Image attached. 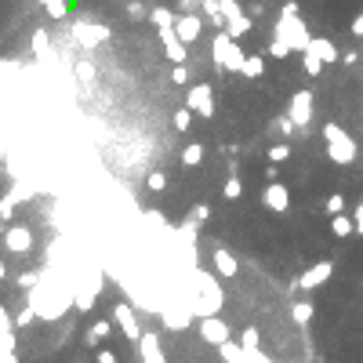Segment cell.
I'll use <instances>...</instances> for the list:
<instances>
[{
  "mask_svg": "<svg viewBox=\"0 0 363 363\" xmlns=\"http://www.w3.org/2000/svg\"><path fill=\"white\" fill-rule=\"evenodd\" d=\"M145 189H149V193H164V189H167V175H164V171H149Z\"/></svg>",
  "mask_w": 363,
  "mask_h": 363,
  "instance_id": "cell-30",
  "label": "cell"
},
{
  "mask_svg": "<svg viewBox=\"0 0 363 363\" xmlns=\"http://www.w3.org/2000/svg\"><path fill=\"white\" fill-rule=\"evenodd\" d=\"M113 324L124 331V338L127 341H135V345H138V338H142V324H138V316H135V309L131 305H127V302H120V305H113Z\"/></svg>",
  "mask_w": 363,
  "mask_h": 363,
  "instance_id": "cell-11",
  "label": "cell"
},
{
  "mask_svg": "<svg viewBox=\"0 0 363 363\" xmlns=\"http://www.w3.org/2000/svg\"><path fill=\"white\" fill-rule=\"evenodd\" d=\"M312 102H316L312 91H294V95H291V110H287V117L298 124V131H302V135L309 131V124H312Z\"/></svg>",
  "mask_w": 363,
  "mask_h": 363,
  "instance_id": "cell-10",
  "label": "cell"
},
{
  "mask_svg": "<svg viewBox=\"0 0 363 363\" xmlns=\"http://www.w3.org/2000/svg\"><path fill=\"white\" fill-rule=\"evenodd\" d=\"M324 211H327V215H341V211H345V197H341V193H331L327 204H324Z\"/></svg>",
  "mask_w": 363,
  "mask_h": 363,
  "instance_id": "cell-38",
  "label": "cell"
},
{
  "mask_svg": "<svg viewBox=\"0 0 363 363\" xmlns=\"http://www.w3.org/2000/svg\"><path fill=\"white\" fill-rule=\"evenodd\" d=\"M11 197L22 204V200H33V197H37V189H33L29 182H15V185H11Z\"/></svg>",
  "mask_w": 363,
  "mask_h": 363,
  "instance_id": "cell-35",
  "label": "cell"
},
{
  "mask_svg": "<svg viewBox=\"0 0 363 363\" xmlns=\"http://www.w3.org/2000/svg\"><path fill=\"white\" fill-rule=\"evenodd\" d=\"M175 33L185 40V44H197L200 33H204V18L200 15H178L175 18Z\"/></svg>",
  "mask_w": 363,
  "mask_h": 363,
  "instance_id": "cell-18",
  "label": "cell"
},
{
  "mask_svg": "<svg viewBox=\"0 0 363 363\" xmlns=\"http://www.w3.org/2000/svg\"><path fill=\"white\" fill-rule=\"evenodd\" d=\"M160 40H164V55H167V62H185L189 58V44L175 33V26H167V29H160Z\"/></svg>",
  "mask_w": 363,
  "mask_h": 363,
  "instance_id": "cell-16",
  "label": "cell"
},
{
  "mask_svg": "<svg viewBox=\"0 0 363 363\" xmlns=\"http://www.w3.org/2000/svg\"><path fill=\"white\" fill-rule=\"evenodd\" d=\"M265 73V58L262 55H247L244 58V70H240V77H247V80H258Z\"/></svg>",
  "mask_w": 363,
  "mask_h": 363,
  "instance_id": "cell-24",
  "label": "cell"
},
{
  "mask_svg": "<svg viewBox=\"0 0 363 363\" xmlns=\"http://www.w3.org/2000/svg\"><path fill=\"white\" fill-rule=\"evenodd\" d=\"M207 215H211V207H207V204H197L193 215H189V225H185V229H200V225L207 222Z\"/></svg>",
  "mask_w": 363,
  "mask_h": 363,
  "instance_id": "cell-33",
  "label": "cell"
},
{
  "mask_svg": "<svg viewBox=\"0 0 363 363\" xmlns=\"http://www.w3.org/2000/svg\"><path fill=\"white\" fill-rule=\"evenodd\" d=\"M37 319V309L33 305H26V309H18V316H15V327H29Z\"/></svg>",
  "mask_w": 363,
  "mask_h": 363,
  "instance_id": "cell-40",
  "label": "cell"
},
{
  "mask_svg": "<svg viewBox=\"0 0 363 363\" xmlns=\"http://www.w3.org/2000/svg\"><path fill=\"white\" fill-rule=\"evenodd\" d=\"M211 262H215V269H218V276L222 280H237L240 276V262H237V254H232L229 247H211Z\"/></svg>",
  "mask_w": 363,
  "mask_h": 363,
  "instance_id": "cell-15",
  "label": "cell"
},
{
  "mask_svg": "<svg viewBox=\"0 0 363 363\" xmlns=\"http://www.w3.org/2000/svg\"><path fill=\"white\" fill-rule=\"evenodd\" d=\"M77 73H80V80H84V84H91V80H95V66H91V62H77Z\"/></svg>",
  "mask_w": 363,
  "mask_h": 363,
  "instance_id": "cell-42",
  "label": "cell"
},
{
  "mask_svg": "<svg viewBox=\"0 0 363 363\" xmlns=\"http://www.w3.org/2000/svg\"><path fill=\"white\" fill-rule=\"evenodd\" d=\"M4 276H8V265H4V262H0V284H4Z\"/></svg>",
  "mask_w": 363,
  "mask_h": 363,
  "instance_id": "cell-49",
  "label": "cell"
},
{
  "mask_svg": "<svg viewBox=\"0 0 363 363\" xmlns=\"http://www.w3.org/2000/svg\"><path fill=\"white\" fill-rule=\"evenodd\" d=\"M218 11H222V18H225V29L237 37V40L247 37V33L254 29V18L244 15V8L237 4V0H218Z\"/></svg>",
  "mask_w": 363,
  "mask_h": 363,
  "instance_id": "cell-6",
  "label": "cell"
},
{
  "mask_svg": "<svg viewBox=\"0 0 363 363\" xmlns=\"http://www.w3.org/2000/svg\"><path fill=\"white\" fill-rule=\"evenodd\" d=\"M305 51L319 55V58H324V66H327V62H338V58H341V51L334 48V40H327V37H312Z\"/></svg>",
  "mask_w": 363,
  "mask_h": 363,
  "instance_id": "cell-21",
  "label": "cell"
},
{
  "mask_svg": "<svg viewBox=\"0 0 363 363\" xmlns=\"http://www.w3.org/2000/svg\"><path fill=\"white\" fill-rule=\"evenodd\" d=\"M171 80H175V84H189V70H185V62H178V66L171 70Z\"/></svg>",
  "mask_w": 363,
  "mask_h": 363,
  "instance_id": "cell-43",
  "label": "cell"
},
{
  "mask_svg": "<svg viewBox=\"0 0 363 363\" xmlns=\"http://www.w3.org/2000/svg\"><path fill=\"white\" fill-rule=\"evenodd\" d=\"M240 193H244V182H240L237 175H229V182L222 185V197H225V200H240Z\"/></svg>",
  "mask_w": 363,
  "mask_h": 363,
  "instance_id": "cell-31",
  "label": "cell"
},
{
  "mask_svg": "<svg viewBox=\"0 0 363 363\" xmlns=\"http://www.w3.org/2000/svg\"><path fill=\"white\" fill-rule=\"evenodd\" d=\"M40 280H44V276H40V272H18V276H15V287H22V291H33Z\"/></svg>",
  "mask_w": 363,
  "mask_h": 363,
  "instance_id": "cell-34",
  "label": "cell"
},
{
  "mask_svg": "<svg viewBox=\"0 0 363 363\" xmlns=\"http://www.w3.org/2000/svg\"><path fill=\"white\" fill-rule=\"evenodd\" d=\"M272 127H276V131H280V135H298V124H294L291 117H280V120H276Z\"/></svg>",
  "mask_w": 363,
  "mask_h": 363,
  "instance_id": "cell-41",
  "label": "cell"
},
{
  "mask_svg": "<svg viewBox=\"0 0 363 363\" xmlns=\"http://www.w3.org/2000/svg\"><path fill=\"white\" fill-rule=\"evenodd\" d=\"M302 70H305L309 77H319V70H324V58L312 55V51H302Z\"/></svg>",
  "mask_w": 363,
  "mask_h": 363,
  "instance_id": "cell-28",
  "label": "cell"
},
{
  "mask_svg": "<svg viewBox=\"0 0 363 363\" xmlns=\"http://www.w3.org/2000/svg\"><path fill=\"white\" fill-rule=\"evenodd\" d=\"M218 352H222V359L225 363H258V352H251V349H244L240 341H225V345H218Z\"/></svg>",
  "mask_w": 363,
  "mask_h": 363,
  "instance_id": "cell-19",
  "label": "cell"
},
{
  "mask_svg": "<svg viewBox=\"0 0 363 363\" xmlns=\"http://www.w3.org/2000/svg\"><path fill=\"white\" fill-rule=\"evenodd\" d=\"M40 4H44V11L55 18V22H62V18L70 15V0H40Z\"/></svg>",
  "mask_w": 363,
  "mask_h": 363,
  "instance_id": "cell-26",
  "label": "cell"
},
{
  "mask_svg": "<svg viewBox=\"0 0 363 363\" xmlns=\"http://www.w3.org/2000/svg\"><path fill=\"white\" fill-rule=\"evenodd\" d=\"M4 247H8L11 254H29V251H33V232H29L26 225H8Z\"/></svg>",
  "mask_w": 363,
  "mask_h": 363,
  "instance_id": "cell-17",
  "label": "cell"
},
{
  "mask_svg": "<svg viewBox=\"0 0 363 363\" xmlns=\"http://www.w3.org/2000/svg\"><path fill=\"white\" fill-rule=\"evenodd\" d=\"M240 345L251 349V352H258V345H262V331H258V327H247V331L240 334Z\"/></svg>",
  "mask_w": 363,
  "mask_h": 363,
  "instance_id": "cell-29",
  "label": "cell"
},
{
  "mask_svg": "<svg viewBox=\"0 0 363 363\" xmlns=\"http://www.w3.org/2000/svg\"><path fill=\"white\" fill-rule=\"evenodd\" d=\"M185 105L189 110H193L197 117H215V88H211V84H193V88H189V95H185Z\"/></svg>",
  "mask_w": 363,
  "mask_h": 363,
  "instance_id": "cell-8",
  "label": "cell"
},
{
  "mask_svg": "<svg viewBox=\"0 0 363 363\" xmlns=\"http://www.w3.org/2000/svg\"><path fill=\"white\" fill-rule=\"evenodd\" d=\"M319 135H324V145H327V160H334L338 167H349L356 164V142L349 138V131L341 124H324L319 127Z\"/></svg>",
  "mask_w": 363,
  "mask_h": 363,
  "instance_id": "cell-3",
  "label": "cell"
},
{
  "mask_svg": "<svg viewBox=\"0 0 363 363\" xmlns=\"http://www.w3.org/2000/svg\"><path fill=\"white\" fill-rule=\"evenodd\" d=\"M95 363H120V359H117V352H110V349H102V345H98V352H95Z\"/></svg>",
  "mask_w": 363,
  "mask_h": 363,
  "instance_id": "cell-44",
  "label": "cell"
},
{
  "mask_svg": "<svg viewBox=\"0 0 363 363\" xmlns=\"http://www.w3.org/2000/svg\"><path fill=\"white\" fill-rule=\"evenodd\" d=\"M262 204H265L269 211H276V215H287V211H291V189H287L284 182H265Z\"/></svg>",
  "mask_w": 363,
  "mask_h": 363,
  "instance_id": "cell-12",
  "label": "cell"
},
{
  "mask_svg": "<svg viewBox=\"0 0 363 363\" xmlns=\"http://www.w3.org/2000/svg\"><path fill=\"white\" fill-rule=\"evenodd\" d=\"M127 18H131V22H142V18H149V8L142 0H131V4H127Z\"/></svg>",
  "mask_w": 363,
  "mask_h": 363,
  "instance_id": "cell-37",
  "label": "cell"
},
{
  "mask_svg": "<svg viewBox=\"0 0 363 363\" xmlns=\"http://www.w3.org/2000/svg\"><path fill=\"white\" fill-rule=\"evenodd\" d=\"M287 157H291V145H287V142H280V145H269V153H265V160H269V164H284Z\"/></svg>",
  "mask_w": 363,
  "mask_h": 363,
  "instance_id": "cell-32",
  "label": "cell"
},
{
  "mask_svg": "<svg viewBox=\"0 0 363 363\" xmlns=\"http://www.w3.org/2000/svg\"><path fill=\"white\" fill-rule=\"evenodd\" d=\"M352 222H356V232H359V237H363V204L356 207V215H352Z\"/></svg>",
  "mask_w": 363,
  "mask_h": 363,
  "instance_id": "cell-46",
  "label": "cell"
},
{
  "mask_svg": "<svg viewBox=\"0 0 363 363\" xmlns=\"http://www.w3.org/2000/svg\"><path fill=\"white\" fill-rule=\"evenodd\" d=\"M15 204H18V200H15L11 193L0 200V222H11V218H15Z\"/></svg>",
  "mask_w": 363,
  "mask_h": 363,
  "instance_id": "cell-39",
  "label": "cell"
},
{
  "mask_svg": "<svg viewBox=\"0 0 363 363\" xmlns=\"http://www.w3.org/2000/svg\"><path fill=\"white\" fill-rule=\"evenodd\" d=\"M309 40H312V33L305 29L302 15H298V4L287 0L280 18H276V29H272V40H269V55L272 58H287L291 51H305Z\"/></svg>",
  "mask_w": 363,
  "mask_h": 363,
  "instance_id": "cell-1",
  "label": "cell"
},
{
  "mask_svg": "<svg viewBox=\"0 0 363 363\" xmlns=\"http://www.w3.org/2000/svg\"><path fill=\"white\" fill-rule=\"evenodd\" d=\"M211 58H215L218 70H229V73H240L244 70V48L237 44V37H232L229 29H218L215 40H211Z\"/></svg>",
  "mask_w": 363,
  "mask_h": 363,
  "instance_id": "cell-4",
  "label": "cell"
},
{
  "mask_svg": "<svg viewBox=\"0 0 363 363\" xmlns=\"http://www.w3.org/2000/svg\"><path fill=\"white\" fill-rule=\"evenodd\" d=\"M175 18H178L175 11H167V8H160V4H157V8H149V22H153L157 29H167V26H175Z\"/></svg>",
  "mask_w": 363,
  "mask_h": 363,
  "instance_id": "cell-25",
  "label": "cell"
},
{
  "mask_svg": "<svg viewBox=\"0 0 363 363\" xmlns=\"http://www.w3.org/2000/svg\"><path fill=\"white\" fill-rule=\"evenodd\" d=\"M138 356H142V363H167L160 331H142V338H138Z\"/></svg>",
  "mask_w": 363,
  "mask_h": 363,
  "instance_id": "cell-14",
  "label": "cell"
},
{
  "mask_svg": "<svg viewBox=\"0 0 363 363\" xmlns=\"http://www.w3.org/2000/svg\"><path fill=\"white\" fill-rule=\"evenodd\" d=\"M0 363H18V356H15V345H0Z\"/></svg>",
  "mask_w": 363,
  "mask_h": 363,
  "instance_id": "cell-45",
  "label": "cell"
},
{
  "mask_svg": "<svg viewBox=\"0 0 363 363\" xmlns=\"http://www.w3.org/2000/svg\"><path fill=\"white\" fill-rule=\"evenodd\" d=\"M276 167L280 164H265V182H276Z\"/></svg>",
  "mask_w": 363,
  "mask_h": 363,
  "instance_id": "cell-48",
  "label": "cell"
},
{
  "mask_svg": "<svg viewBox=\"0 0 363 363\" xmlns=\"http://www.w3.org/2000/svg\"><path fill=\"white\" fill-rule=\"evenodd\" d=\"M113 327H117L113 319H95V324L88 327V334H84V345H91V349H98L102 341H105V338L113 334Z\"/></svg>",
  "mask_w": 363,
  "mask_h": 363,
  "instance_id": "cell-20",
  "label": "cell"
},
{
  "mask_svg": "<svg viewBox=\"0 0 363 363\" xmlns=\"http://www.w3.org/2000/svg\"><path fill=\"white\" fill-rule=\"evenodd\" d=\"M349 29H352V37H363V15H356V18H352V26H349Z\"/></svg>",
  "mask_w": 363,
  "mask_h": 363,
  "instance_id": "cell-47",
  "label": "cell"
},
{
  "mask_svg": "<svg viewBox=\"0 0 363 363\" xmlns=\"http://www.w3.org/2000/svg\"><path fill=\"white\" fill-rule=\"evenodd\" d=\"M331 232H334L338 240H345V237H352V232H356V222L345 215V211H341V215H331Z\"/></svg>",
  "mask_w": 363,
  "mask_h": 363,
  "instance_id": "cell-22",
  "label": "cell"
},
{
  "mask_svg": "<svg viewBox=\"0 0 363 363\" xmlns=\"http://www.w3.org/2000/svg\"><path fill=\"white\" fill-rule=\"evenodd\" d=\"M197 334L207 341V345H225V341L232 338V331H229V324L215 312V316H200V324H197Z\"/></svg>",
  "mask_w": 363,
  "mask_h": 363,
  "instance_id": "cell-9",
  "label": "cell"
},
{
  "mask_svg": "<svg viewBox=\"0 0 363 363\" xmlns=\"http://www.w3.org/2000/svg\"><path fill=\"white\" fill-rule=\"evenodd\" d=\"M29 305L37 309V316H44V319H62L66 316V309L73 305V298L66 291H58L48 276L33 287V298H29Z\"/></svg>",
  "mask_w": 363,
  "mask_h": 363,
  "instance_id": "cell-2",
  "label": "cell"
},
{
  "mask_svg": "<svg viewBox=\"0 0 363 363\" xmlns=\"http://www.w3.org/2000/svg\"><path fill=\"white\" fill-rule=\"evenodd\" d=\"M331 276H334V262L324 258V262H316L312 269H305L302 276H298V291H316V287H324Z\"/></svg>",
  "mask_w": 363,
  "mask_h": 363,
  "instance_id": "cell-13",
  "label": "cell"
},
{
  "mask_svg": "<svg viewBox=\"0 0 363 363\" xmlns=\"http://www.w3.org/2000/svg\"><path fill=\"white\" fill-rule=\"evenodd\" d=\"M193 110H189V105H182V110L175 113V131H189V124H193Z\"/></svg>",
  "mask_w": 363,
  "mask_h": 363,
  "instance_id": "cell-36",
  "label": "cell"
},
{
  "mask_svg": "<svg viewBox=\"0 0 363 363\" xmlns=\"http://www.w3.org/2000/svg\"><path fill=\"white\" fill-rule=\"evenodd\" d=\"M312 312H316V309H312V302H294V305H291V316H294V324H298V327H305L309 319H312Z\"/></svg>",
  "mask_w": 363,
  "mask_h": 363,
  "instance_id": "cell-27",
  "label": "cell"
},
{
  "mask_svg": "<svg viewBox=\"0 0 363 363\" xmlns=\"http://www.w3.org/2000/svg\"><path fill=\"white\" fill-rule=\"evenodd\" d=\"M193 284L200 287V298H193L189 302V312L193 316H215L218 309H222V302H225V294H222V287L215 284V276H207V272H193Z\"/></svg>",
  "mask_w": 363,
  "mask_h": 363,
  "instance_id": "cell-5",
  "label": "cell"
},
{
  "mask_svg": "<svg viewBox=\"0 0 363 363\" xmlns=\"http://www.w3.org/2000/svg\"><path fill=\"white\" fill-rule=\"evenodd\" d=\"M73 40H77L80 48H98V44H105V40H110V26L80 18V22H73Z\"/></svg>",
  "mask_w": 363,
  "mask_h": 363,
  "instance_id": "cell-7",
  "label": "cell"
},
{
  "mask_svg": "<svg viewBox=\"0 0 363 363\" xmlns=\"http://www.w3.org/2000/svg\"><path fill=\"white\" fill-rule=\"evenodd\" d=\"M178 160H182V167H200V164H204V145H200V142H189L182 153H178Z\"/></svg>",
  "mask_w": 363,
  "mask_h": 363,
  "instance_id": "cell-23",
  "label": "cell"
}]
</instances>
